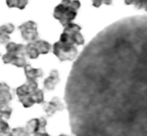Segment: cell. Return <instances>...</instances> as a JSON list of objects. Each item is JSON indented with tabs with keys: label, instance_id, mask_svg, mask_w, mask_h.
<instances>
[{
	"label": "cell",
	"instance_id": "cell-1",
	"mask_svg": "<svg viewBox=\"0 0 147 136\" xmlns=\"http://www.w3.org/2000/svg\"><path fill=\"white\" fill-rule=\"evenodd\" d=\"M64 100L75 136H147V15L119 20L86 45Z\"/></svg>",
	"mask_w": 147,
	"mask_h": 136
},
{
	"label": "cell",
	"instance_id": "cell-2",
	"mask_svg": "<svg viewBox=\"0 0 147 136\" xmlns=\"http://www.w3.org/2000/svg\"><path fill=\"white\" fill-rule=\"evenodd\" d=\"M20 102L24 108H30L34 104L44 103V92L38 88L36 80H27L16 89Z\"/></svg>",
	"mask_w": 147,
	"mask_h": 136
},
{
	"label": "cell",
	"instance_id": "cell-3",
	"mask_svg": "<svg viewBox=\"0 0 147 136\" xmlns=\"http://www.w3.org/2000/svg\"><path fill=\"white\" fill-rule=\"evenodd\" d=\"M80 7L81 3L79 0H61L54 10V17L65 27L75 20Z\"/></svg>",
	"mask_w": 147,
	"mask_h": 136
},
{
	"label": "cell",
	"instance_id": "cell-4",
	"mask_svg": "<svg viewBox=\"0 0 147 136\" xmlns=\"http://www.w3.org/2000/svg\"><path fill=\"white\" fill-rule=\"evenodd\" d=\"M26 55V45L9 42L6 44V53L2 56V60L4 64H12L18 68H24L27 65Z\"/></svg>",
	"mask_w": 147,
	"mask_h": 136
},
{
	"label": "cell",
	"instance_id": "cell-5",
	"mask_svg": "<svg viewBox=\"0 0 147 136\" xmlns=\"http://www.w3.org/2000/svg\"><path fill=\"white\" fill-rule=\"evenodd\" d=\"M53 53L59 58L61 62L64 61H72L74 60L78 54L76 45L67 40L59 39L54 45H52Z\"/></svg>",
	"mask_w": 147,
	"mask_h": 136
},
{
	"label": "cell",
	"instance_id": "cell-6",
	"mask_svg": "<svg viewBox=\"0 0 147 136\" xmlns=\"http://www.w3.org/2000/svg\"><path fill=\"white\" fill-rule=\"evenodd\" d=\"M82 27L77 24L70 23L67 26L64 27V29L63 33L59 36V39L61 40H67L74 43L76 46L78 45H83L85 43L84 36L81 33Z\"/></svg>",
	"mask_w": 147,
	"mask_h": 136
},
{
	"label": "cell",
	"instance_id": "cell-7",
	"mask_svg": "<svg viewBox=\"0 0 147 136\" xmlns=\"http://www.w3.org/2000/svg\"><path fill=\"white\" fill-rule=\"evenodd\" d=\"M19 29L21 31V34L26 41L32 42L38 39L39 34L37 31V24L33 21H27L24 24H22L19 27Z\"/></svg>",
	"mask_w": 147,
	"mask_h": 136
},
{
	"label": "cell",
	"instance_id": "cell-8",
	"mask_svg": "<svg viewBox=\"0 0 147 136\" xmlns=\"http://www.w3.org/2000/svg\"><path fill=\"white\" fill-rule=\"evenodd\" d=\"M46 126L47 120L43 117H39L28 120L26 128L30 134H38V133L46 132Z\"/></svg>",
	"mask_w": 147,
	"mask_h": 136
},
{
	"label": "cell",
	"instance_id": "cell-9",
	"mask_svg": "<svg viewBox=\"0 0 147 136\" xmlns=\"http://www.w3.org/2000/svg\"><path fill=\"white\" fill-rule=\"evenodd\" d=\"M43 108L44 111L46 112V114L48 117H52L55 113L61 112V111L64 110V105L61 102V100L59 97H54L52 100H50L48 102L43 103Z\"/></svg>",
	"mask_w": 147,
	"mask_h": 136
},
{
	"label": "cell",
	"instance_id": "cell-10",
	"mask_svg": "<svg viewBox=\"0 0 147 136\" xmlns=\"http://www.w3.org/2000/svg\"><path fill=\"white\" fill-rule=\"evenodd\" d=\"M59 72L57 70H52L49 77L44 80L43 86L44 89L47 91H52L56 88L57 84L59 82Z\"/></svg>",
	"mask_w": 147,
	"mask_h": 136
},
{
	"label": "cell",
	"instance_id": "cell-11",
	"mask_svg": "<svg viewBox=\"0 0 147 136\" xmlns=\"http://www.w3.org/2000/svg\"><path fill=\"white\" fill-rule=\"evenodd\" d=\"M13 100L11 87L6 82H0V106L8 105Z\"/></svg>",
	"mask_w": 147,
	"mask_h": 136
},
{
	"label": "cell",
	"instance_id": "cell-12",
	"mask_svg": "<svg viewBox=\"0 0 147 136\" xmlns=\"http://www.w3.org/2000/svg\"><path fill=\"white\" fill-rule=\"evenodd\" d=\"M15 31V26L11 23L0 26V44L9 43L10 34Z\"/></svg>",
	"mask_w": 147,
	"mask_h": 136
},
{
	"label": "cell",
	"instance_id": "cell-13",
	"mask_svg": "<svg viewBox=\"0 0 147 136\" xmlns=\"http://www.w3.org/2000/svg\"><path fill=\"white\" fill-rule=\"evenodd\" d=\"M24 68V74H26L27 80H36L44 75L43 70L41 69H33L30 65H26Z\"/></svg>",
	"mask_w": 147,
	"mask_h": 136
},
{
	"label": "cell",
	"instance_id": "cell-14",
	"mask_svg": "<svg viewBox=\"0 0 147 136\" xmlns=\"http://www.w3.org/2000/svg\"><path fill=\"white\" fill-rule=\"evenodd\" d=\"M34 43H35L37 49H38V51L40 54H48V53L51 51L52 49V45L49 43L48 41H46V40H43V39H37L34 41Z\"/></svg>",
	"mask_w": 147,
	"mask_h": 136
},
{
	"label": "cell",
	"instance_id": "cell-15",
	"mask_svg": "<svg viewBox=\"0 0 147 136\" xmlns=\"http://www.w3.org/2000/svg\"><path fill=\"white\" fill-rule=\"evenodd\" d=\"M26 54L29 59H37L39 57L40 53H39L38 49H37L34 41L28 42L27 45H26Z\"/></svg>",
	"mask_w": 147,
	"mask_h": 136
},
{
	"label": "cell",
	"instance_id": "cell-16",
	"mask_svg": "<svg viewBox=\"0 0 147 136\" xmlns=\"http://www.w3.org/2000/svg\"><path fill=\"white\" fill-rule=\"evenodd\" d=\"M126 5H133L136 9L147 12V0H125Z\"/></svg>",
	"mask_w": 147,
	"mask_h": 136
},
{
	"label": "cell",
	"instance_id": "cell-17",
	"mask_svg": "<svg viewBox=\"0 0 147 136\" xmlns=\"http://www.w3.org/2000/svg\"><path fill=\"white\" fill-rule=\"evenodd\" d=\"M28 0H6L7 6L10 8H19V9H24L26 7Z\"/></svg>",
	"mask_w": 147,
	"mask_h": 136
},
{
	"label": "cell",
	"instance_id": "cell-18",
	"mask_svg": "<svg viewBox=\"0 0 147 136\" xmlns=\"http://www.w3.org/2000/svg\"><path fill=\"white\" fill-rule=\"evenodd\" d=\"M12 112H13V109L9 105H1L0 106V119L9 120Z\"/></svg>",
	"mask_w": 147,
	"mask_h": 136
},
{
	"label": "cell",
	"instance_id": "cell-19",
	"mask_svg": "<svg viewBox=\"0 0 147 136\" xmlns=\"http://www.w3.org/2000/svg\"><path fill=\"white\" fill-rule=\"evenodd\" d=\"M7 136H30V133L26 127H17L12 129Z\"/></svg>",
	"mask_w": 147,
	"mask_h": 136
},
{
	"label": "cell",
	"instance_id": "cell-20",
	"mask_svg": "<svg viewBox=\"0 0 147 136\" xmlns=\"http://www.w3.org/2000/svg\"><path fill=\"white\" fill-rule=\"evenodd\" d=\"M10 131H11V128H10L9 123L6 122V120L0 119V133L4 135H8Z\"/></svg>",
	"mask_w": 147,
	"mask_h": 136
},
{
	"label": "cell",
	"instance_id": "cell-21",
	"mask_svg": "<svg viewBox=\"0 0 147 136\" xmlns=\"http://www.w3.org/2000/svg\"><path fill=\"white\" fill-rule=\"evenodd\" d=\"M113 0H92V4L96 8H99L102 4L105 5H111Z\"/></svg>",
	"mask_w": 147,
	"mask_h": 136
},
{
	"label": "cell",
	"instance_id": "cell-22",
	"mask_svg": "<svg viewBox=\"0 0 147 136\" xmlns=\"http://www.w3.org/2000/svg\"><path fill=\"white\" fill-rule=\"evenodd\" d=\"M34 136H51L48 134L47 132H43V133H38V134H34Z\"/></svg>",
	"mask_w": 147,
	"mask_h": 136
},
{
	"label": "cell",
	"instance_id": "cell-23",
	"mask_svg": "<svg viewBox=\"0 0 147 136\" xmlns=\"http://www.w3.org/2000/svg\"><path fill=\"white\" fill-rule=\"evenodd\" d=\"M59 136H70V135H66V134H61V135H59Z\"/></svg>",
	"mask_w": 147,
	"mask_h": 136
},
{
	"label": "cell",
	"instance_id": "cell-24",
	"mask_svg": "<svg viewBox=\"0 0 147 136\" xmlns=\"http://www.w3.org/2000/svg\"><path fill=\"white\" fill-rule=\"evenodd\" d=\"M0 136H7V135H4V134H1V133H0Z\"/></svg>",
	"mask_w": 147,
	"mask_h": 136
}]
</instances>
